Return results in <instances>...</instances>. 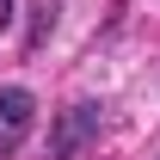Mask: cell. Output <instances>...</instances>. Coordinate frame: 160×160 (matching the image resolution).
Wrapping results in <instances>:
<instances>
[{
    "mask_svg": "<svg viewBox=\"0 0 160 160\" xmlns=\"http://www.w3.org/2000/svg\"><path fill=\"white\" fill-rule=\"evenodd\" d=\"M31 123H37V99L25 86H0V160H12L25 148Z\"/></svg>",
    "mask_w": 160,
    "mask_h": 160,
    "instance_id": "obj_1",
    "label": "cell"
},
{
    "mask_svg": "<svg viewBox=\"0 0 160 160\" xmlns=\"http://www.w3.org/2000/svg\"><path fill=\"white\" fill-rule=\"evenodd\" d=\"M86 142H99V105H74V111L56 123L49 154H56V160H80V154H86Z\"/></svg>",
    "mask_w": 160,
    "mask_h": 160,
    "instance_id": "obj_2",
    "label": "cell"
},
{
    "mask_svg": "<svg viewBox=\"0 0 160 160\" xmlns=\"http://www.w3.org/2000/svg\"><path fill=\"white\" fill-rule=\"evenodd\" d=\"M6 25H12V0H0V31H6Z\"/></svg>",
    "mask_w": 160,
    "mask_h": 160,
    "instance_id": "obj_3",
    "label": "cell"
}]
</instances>
